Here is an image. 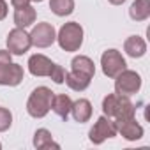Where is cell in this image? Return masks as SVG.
I'll list each match as a JSON object with an SVG mask.
<instances>
[{"label": "cell", "mask_w": 150, "mask_h": 150, "mask_svg": "<svg viewBox=\"0 0 150 150\" xmlns=\"http://www.w3.org/2000/svg\"><path fill=\"white\" fill-rule=\"evenodd\" d=\"M139 88H141V78L136 71L124 69L115 76V94L129 97V96H134Z\"/></svg>", "instance_id": "5"}, {"label": "cell", "mask_w": 150, "mask_h": 150, "mask_svg": "<svg viewBox=\"0 0 150 150\" xmlns=\"http://www.w3.org/2000/svg\"><path fill=\"white\" fill-rule=\"evenodd\" d=\"M50 9L57 16H67L74 11V0H50Z\"/></svg>", "instance_id": "20"}, {"label": "cell", "mask_w": 150, "mask_h": 150, "mask_svg": "<svg viewBox=\"0 0 150 150\" xmlns=\"http://www.w3.org/2000/svg\"><path fill=\"white\" fill-rule=\"evenodd\" d=\"M53 92L48 88V87H37L28 101H27V111L30 117L34 118H42L48 115V111L51 110V101H53Z\"/></svg>", "instance_id": "3"}, {"label": "cell", "mask_w": 150, "mask_h": 150, "mask_svg": "<svg viewBox=\"0 0 150 150\" xmlns=\"http://www.w3.org/2000/svg\"><path fill=\"white\" fill-rule=\"evenodd\" d=\"M57 41L60 44V48L64 51H78L83 44V28L80 23L76 21H69L65 23L58 35H57Z\"/></svg>", "instance_id": "4"}, {"label": "cell", "mask_w": 150, "mask_h": 150, "mask_svg": "<svg viewBox=\"0 0 150 150\" xmlns=\"http://www.w3.org/2000/svg\"><path fill=\"white\" fill-rule=\"evenodd\" d=\"M71 67H72L74 72L85 74V76H88V78H94V74H96V65H94L92 58H88V57H85V55L74 57L72 62H71Z\"/></svg>", "instance_id": "14"}, {"label": "cell", "mask_w": 150, "mask_h": 150, "mask_svg": "<svg viewBox=\"0 0 150 150\" xmlns=\"http://www.w3.org/2000/svg\"><path fill=\"white\" fill-rule=\"evenodd\" d=\"M23 67L20 64H13L11 51L0 50V85L16 87L23 81Z\"/></svg>", "instance_id": "2"}, {"label": "cell", "mask_w": 150, "mask_h": 150, "mask_svg": "<svg viewBox=\"0 0 150 150\" xmlns=\"http://www.w3.org/2000/svg\"><path fill=\"white\" fill-rule=\"evenodd\" d=\"M103 113L110 118H125V117H134L136 108L125 96L118 94H108L103 99Z\"/></svg>", "instance_id": "1"}, {"label": "cell", "mask_w": 150, "mask_h": 150, "mask_svg": "<svg viewBox=\"0 0 150 150\" xmlns=\"http://www.w3.org/2000/svg\"><path fill=\"white\" fill-rule=\"evenodd\" d=\"M90 80L92 78L85 76V74H80V72H74V71L65 72V83L74 92H83V90H87L88 85H90Z\"/></svg>", "instance_id": "15"}, {"label": "cell", "mask_w": 150, "mask_h": 150, "mask_svg": "<svg viewBox=\"0 0 150 150\" xmlns=\"http://www.w3.org/2000/svg\"><path fill=\"white\" fill-rule=\"evenodd\" d=\"M50 78L55 81V83H64L65 81V71H64V67L62 65H53V69H51V72H50Z\"/></svg>", "instance_id": "22"}, {"label": "cell", "mask_w": 150, "mask_h": 150, "mask_svg": "<svg viewBox=\"0 0 150 150\" xmlns=\"http://www.w3.org/2000/svg\"><path fill=\"white\" fill-rule=\"evenodd\" d=\"M53 65L55 64L48 57H44L41 53H35V55H32L28 58V71L34 74V76H50Z\"/></svg>", "instance_id": "11"}, {"label": "cell", "mask_w": 150, "mask_h": 150, "mask_svg": "<svg viewBox=\"0 0 150 150\" xmlns=\"http://www.w3.org/2000/svg\"><path fill=\"white\" fill-rule=\"evenodd\" d=\"M32 46L30 42V34L25 32V28H14L9 32L7 35V50L11 51V55H23L28 51V48Z\"/></svg>", "instance_id": "9"}, {"label": "cell", "mask_w": 150, "mask_h": 150, "mask_svg": "<svg viewBox=\"0 0 150 150\" xmlns=\"http://www.w3.org/2000/svg\"><path fill=\"white\" fill-rule=\"evenodd\" d=\"M0 148H2V143H0Z\"/></svg>", "instance_id": "27"}, {"label": "cell", "mask_w": 150, "mask_h": 150, "mask_svg": "<svg viewBox=\"0 0 150 150\" xmlns=\"http://www.w3.org/2000/svg\"><path fill=\"white\" fill-rule=\"evenodd\" d=\"M6 16H7V4L4 0H0V21H2Z\"/></svg>", "instance_id": "24"}, {"label": "cell", "mask_w": 150, "mask_h": 150, "mask_svg": "<svg viewBox=\"0 0 150 150\" xmlns=\"http://www.w3.org/2000/svg\"><path fill=\"white\" fill-rule=\"evenodd\" d=\"M115 127H117V132H120L129 141H136V139H139L143 136V127L136 122L134 117L117 118L115 120Z\"/></svg>", "instance_id": "10"}, {"label": "cell", "mask_w": 150, "mask_h": 150, "mask_svg": "<svg viewBox=\"0 0 150 150\" xmlns=\"http://www.w3.org/2000/svg\"><path fill=\"white\" fill-rule=\"evenodd\" d=\"M13 124V113L7 108H0V132H4Z\"/></svg>", "instance_id": "21"}, {"label": "cell", "mask_w": 150, "mask_h": 150, "mask_svg": "<svg viewBox=\"0 0 150 150\" xmlns=\"http://www.w3.org/2000/svg\"><path fill=\"white\" fill-rule=\"evenodd\" d=\"M34 146L39 148V150H44V148H60V145L53 141L51 132L48 129H37L35 131V134H34Z\"/></svg>", "instance_id": "18"}, {"label": "cell", "mask_w": 150, "mask_h": 150, "mask_svg": "<svg viewBox=\"0 0 150 150\" xmlns=\"http://www.w3.org/2000/svg\"><path fill=\"white\" fill-rule=\"evenodd\" d=\"M129 16L134 21H145L150 16V0H136L129 9Z\"/></svg>", "instance_id": "19"}, {"label": "cell", "mask_w": 150, "mask_h": 150, "mask_svg": "<svg viewBox=\"0 0 150 150\" xmlns=\"http://www.w3.org/2000/svg\"><path fill=\"white\" fill-rule=\"evenodd\" d=\"M101 65H103V72L106 74L108 78H115L118 72H122L125 69V60L120 55V51L117 50H108L103 53L101 57Z\"/></svg>", "instance_id": "7"}, {"label": "cell", "mask_w": 150, "mask_h": 150, "mask_svg": "<svg viewBox=\"0 0 150 150\" xmlns=\"http://www.w3.org/2000/svg\"><path fill=\"white\" fill-rule=\"evenodd\" d=\"M32 2H42V0H32Z\"/></svg>", "instance_id": "26"}, {"label": "cell", "mask_w": 150, "mask_h": 150, "mask_svg": "<svg viewBox=\"0 0 150 150\" xmlns=\"http://www.w3.org/2000/svg\"><path fill=\"white\" fill-rule=\"evenodd\" d=\"M124 50H125V53H127L129 57L139 58V57H143V55L146 53V42H145L143 37H139V35H131V37L125 39Z\"/></svg>", "instance_id": "13"}, {"label": "cell", "mask_w": 150, "mask_h": 150, "mask_svg": "<svg viewBox=\"0 0 150 150\" xmlns=\"http://www.w3.org/2000/svg\"><path fill=\"white\" fill-rule=\"evenodd\" d=\"M71 106H72V101L69 96L65 94H58V96H53V101H51V110L55 111V115H58L60 118L67 120L69 113H71Z\"/></svg>", "instance_id": "16"}, {"label": "cell", "mask_w": 150, "mask_h": 150, "mask_svg": "<svg viewBox=\"0 0 150 150\" xmlns=\"http://www.w3.org/2000/svg\"><path fill=\"white\" fill-rule=\"evenodd\" d=\"M35 21V9L32 6H25L14 11V25L18 28H27Z\"/></svg>", "instance_id": "17"}, {"label": "cell", "mask_w": 150, "mask_h": 150, "mask_svg": "<svg viewBox=\"0 0 150 150\" xmlns=\"http://www.w3.org/2000/svg\"><path fill=\"white\" fill-rule=\"evenodd\" d=\"M110 4H113V6H120V4H124L125 0H108Z\"/></svg>", "instance_id": "25"}, {"label": "cell", "mask_w": 150, "mask_h": 150, "mask_svg": "<svg viewBox=\"0 0 150 150\" xmlns=\"http://www.w3.org/2000/svg\"><path fill=\"white\" fill-rule=\"evenodd\" d=\"M32 0H11V4L14 9H20V7H25V6H30Z\"/></svg>", "instance_id": "23"}, {"label": "cell", "mask_w": 150, "mask_h": 150, "mask_svg": "<svg viewBox=\"0 0 150 150\" xmlns=\"http://www.w3.org/2000/svg\"><path fill=\"white\" fill-rule=\"evenodd\" d=\"M117 136V127H115V122L110 118V117H101L97 118V122L94 124V127L90 129L88 132V139L94 143V145H101L104 139L108 138H115Z\"/></svg>", "instance_id": "6"}, {"label": "cell", "mask_w": 150, "mask_h": 150, "mask_svg": "<svg viewBox=\"0 0 150 150\" xmlns=\"http://www.w3.org/2000/svg\"><path fill=\"white\" fill-rule=\"evenodd\" d=\"M57 34L51 23H37L30 32V42L35 48H48L55 42Z\"/></svg>", "instance_id": "8"}, {"label": "cell", "mask_w": 150, "mask_h": 150, "mask_svg": "<svg viewBox=\"0 0 150 150\" xmlns=\"http://www.w3.org/2000/svg\"><path fill=\"white\" fill-rule=\"evenodd\" d=\"M71 113H72V118L83 124V122H88L90 117H92V104L88 99H78L74 101L72 106H71Z\"/></svg>", "instance_id": "12"}]
</instances>
